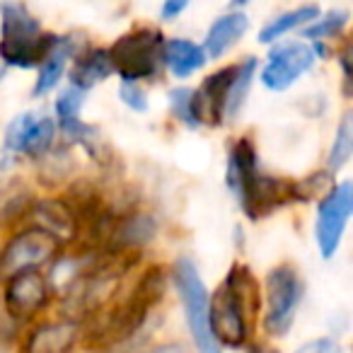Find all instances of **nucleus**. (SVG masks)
<instances>
[{"label": "nucleus", "mask_w": 353, "mask_h": 353, "mask_svg": "<svg viewBox=\"0 0 353 353\" xmlns=\"http://www.w3.org/2000/svg\"><path fill=\"white\" fill-rule=\"evenodd\" d=\"M59 252L61 242L54 235L34 225L25 228L17 235H12L0 252V279H8L17 271L41 269L44 264H51L59 256Z\"/></svg>", "instance_id": "8"}, {"label": "nucleus", "mask_w": 353, "mask_h": 353, "mask_svg": "<svg viewBox=\"0 0 353 353\" xmlns=\"http://www.w3.org/2000/svg\"><path fill=\"white\" fill-rule=\"evenodd\" d=\"M250 353H279L276 348H266V346H254L250 348Z\"/></svg>", "instance_id": "33"}, {"label": "nucleus", "mask_w": 353, "mask_h": 353, "mask_svg": "<svg viewBox=\"0 0 353 353\" xmlns=\"http://www.w3.org/2000/svg\"><path fill=\"white\" fill-rule=\"evenodd\" d=\"M353 152V114L346 112L341 117L334 133V143L332 150H329V160H327V170L329 172H339L348 160H351Z\"/></svg>", "instance_id": "23"}, {"label": "nucleus", "mask_w": 353, "mask_h": 353, "mask_svg": "<svg viewBox=\"0 0 353 353\" xmlns=\"http://www.w3.org/2000/svg\"><path fill=\"white\" fill-rule=\"evenodd\" d=\"M237 65H228L216 73H211L201 83L199 90H192V109L196 123H208V126H218L225 119V99L230 83L235 78Z\"/></svg>", "instance_id": "12"}, {"label": "nucleus", "mask_w": 353, "mask_h": 353, "mask_svg": "<svg viewBox=\"0 0 353 353\" xmlns=\"http://www.w3.org/2000/svg\"><path fill=\"white\" fill-rule=\"evenodd\" d=\"M51 283L39 269L17 271L6 279L3 303L12 319H30L49 303Z\"/></svg>", "instance_id": "11"}, {"label": "nucleus", "mask_w": 353, "mask_h": 353, "mask_svg": "<svg viewBox=\"0 0 353 353\" xmlns=\"http://www.w3.org/2000/svg\"><path fill=\"white\" fill-rule=\"evenodd\" d=\"M348 25V12L346 10H329L312 20L310 25L303 27V37L310 41H324L339 37Z\"/></svg>", "instance_id": "24"}, {"label": "nucleus", "mask_w": 353, "mask_h": 353, "mask_svg": "<svg viewBox=\"0 0 353 353\" xmlns=\"http://www.w3.org/2000/svg\"><path fill=\"white\" fill-rule=\"evenodd\" d=\"M170 109L174 114L176 121H182L184 126L196 128V119H194L192 109V88H174L170 92Z\"/></svg>", "instance_id": "26"}, {"label": "nucleus", "mask_w": 353, "mask_h": 353, "mask_svg": "<svg viewBox=\"0 0 353 353\" xmlns=\"http://www.w3.org/2000/svg\"><path fill=\"white\" fill-rule=\"evenodd\" d=\"M252 0H230V8L232 10H240V8H245V6H250Z\"/></svg>", "instance_id": "32"}, {"label": "nucleus", "mask_w": 353, "mask_h": 353, "mask_svg": "<svg viewBox=\"0 0 353 353\" xmlns=\"http://www.w3.org/2000/svg\"><path fill=\"white\" fill-rule=\"evenodd\" d=\"M56 34L41 30L39 20L25 3L3 0L0 3V61L10 68H39L41 61L54 49Z\"/></svg>", "instance_id": "3"}, {"label": "nucleus", "mask_w": 353, "mask_h": 353, "mask_svg": "<svg viewBox=\"0 0 353 353\" xmlns=\"http://www.w3.org/2000/svg\"><path fill=\"white\" fill-rule=\"evenodd\" d=\"M176 293L182 298L184 314H187L189 332H192L194 346L199 353H223L221 343L216 341L208 324V290L203 285V279L199 274V266L192 256H179L172 269Z\"/></svg>", "instance_id": "5"}, {"label": "nucleus", "mask_w": 353, "mask_h": 353, "mask_svg": "<svg viewBox=\"0 0 353 353\" xmlns=\"http://www.w3.org/2000/svg\"><path fill=\"white\" fill-rule=\"evenodd\" d=\"M256 68H259V61L256 59H245L235 70V78L230 83V90H228V99H225V119H235L240 114V109L245 107V99L250 94V88L256 78Z\"/></svg>", "instance_id": "22"}, {"label": "nucleus", "mask_w": 353, "mask_h": 353, "mask_svg": "<svg viewBox=\"0 0 353 353\" xmlns=\"http://www.w3.org/2000/svg\"><path fill=\"white\" fill-rule=\"evenodd\" d=\"M225 182L250 221L271 216L281 206L298 199V182L264 174L259 170L256 148L247 136L237 138L230 145Z\"/></svg>", "instance_id": "1"}, {"label": "nucleus", "mask_w": 353, "mask_h": 353, "mask_svg": "<svg viewBox=\"0 0 353 353\" xmlns=\"http://www.w3.org/2000/svg\"><path fill=\"white\" fill-rule=\"evenodd\" d=\"M119 99H121L128 109H133V112H141V114L148 112V94L143 92L136 83H123L121 88H119Z\"/></svg>", "instance_id": "27"}, {"label": "nucleus", "mask_w": 353, "mask_h": 353, "mask_svg": "<svg viewBox=\"0 0 353 353\" xmlns=\"http://www.w3.org/2000/svg\"><path fill=\"white\" fill-rule=\"evenodd\" d=\"M250 30V17L240 10H232L221 15L216 22L211 25L206 34V41H203V51H206V59H223L242 37Z\"/></svg>", "instance_id": "14"}, {"label": "nucleus", "mask_w": 353, "mask_h": 353, "mask_svg": "<svg viewBox=\"0 0 353 353\" xmlns=\"http://www.w3.org/2000/svg\"><path fill=\"white\" fill-rule=\"evenodd\" d=\"M319 15H322V10H319V6H314V3L298 6L295 10H288V12H283V15L274 17L271 22H266L259 32V41L261 44H276V41H281V37H285L293 30H303L305 25L317 20Z\"/></svg>", "instance_id": "20"}, {"label": "nucleus", "mask_w": 353, "mask_h": 353, "mask_svg": "<svg viewBox=\"0 0 353 353\" xmlns=\"http://www.w3.org/2000/svg\"><path fill=\"white\" fill-rule=\"evenodd\" d=\"M189 3H192V0H162L160 20H162V22L176 20V17L182 15V12L189 8Z\"/></svg>", "instance_id": "28"}, {"label": "nucleus", "mask_w": 353, "mask_h": 353, "mask_svg": "<svg viewBox=\"0 0 353 353\" xmlns=\"http://www.w3.org/2000/svg\"><path fill=\"white\" fill-rule=\"evenodd\" d=\"M27 218L32 221L34 228H41L49 235L63 245L70 242L78 235V216H75L73 206L59 199H41V201H32L27 208Z\"/></svg>", "instance_id": "13"}, {"label": "nucleus", "mask_w": 353, "mask_h": 353, "mask_svg": "<svg viewBox=\"0 0 353 353\" xmlns=\"http://www.w3.org/2000/svg\"><path fill=\"white\" fill-rule=\"evenodd\" d=\"M162 290H165V271L160 266H152L141 276L136 288L128 293V298L112 312L109 317V332L117 339L131 336L145 324L150 310L162 300Z\"/></svg>", "instance_id": "7"}, {"label": "nucleus", "mask_w": 353, "mask_h": 353, "mask_svg": "<svg viewBox=\"0 0 353 353\" xmlns=\"http://www.w3.org/2000/svg\"><path fill=\"white\" fill-rule=\"evenodd\" d=\"M314 61L317 59L305 41H276L261 68L259 80L271 92H285L312 68Z\"/></svg>", "instance_id": "10"}, {"label": "nucleus", "mask_w": 353, "mask_h": 353, "mask_svg": "<svg viewBox=\"0 0 353 353\" xmlns=\"http://www.w3.org/2000/svg\"><path fill=\"white\" fill-rule=\"evenodd\" d=\"M162 44L165 37L155 27H136L126 32L114 41L112 49H107L114 73L123 83L155 78L162 65Z\"/></svg>", "instance_id": "4"}, {"label": "nucleus", "mask_w": 353, "mask_h": 353, "mask_svg": "<svg viewBox=\"0 0 353 353\" xmlns=\"http://www.w3.org/2000/svg\"><path fill=\"white\" fill-rule=\"evenodd\" d=\"M112 73H114V68H112V61H109V51L90 49L80 56L75 68L70 70V85L83 90V92H88L90 88H94L97 83L107 80Z\"/></svg>", "instance_id": "19"}, {"label": "nucleus", "mask_w": 353, "mask_h": 353, "mask_svg": "<svg viewBox=\"0 0 353 353\" xmlns=\"http://www.w3.org/2000/svg\"><path fill=\"white\" fill-rule=\"evenodd\" d=\"M75 49H78V41L75 37H59L54 44V49L46 54V59L39 65V75H37V83L32 88V97H46L56 85L63 78V70L68 65V61L73 59Z\"/></svg>", "instance_id": "15"}, {"label": "nucleus", "mask_w": 353, "mask_h": 353, "mask_svg": "<svg viewBox=\"0 0 353 353\" xmlns=\"http://www.w3.org/2000/svg\"><path fill=\"white\" fill-rule=\"evenodd\" d=\"M78 336L75 322H46L27 336L25 353H68Z\"/></svg>", "instance_id": "18"}, {"label": "nucleus", "mask_w": 353, "mask_h": 353, "mask_svg": "<svg viewBox=\"0 0 353 353\" xmlns=\"http://www.w3.org/2000/svg\"><path fill=\"white\" fill-rule=\"evenodd\" d=\"M353 213V184L341 182L339 187L329 189L317 206L314 218V240H317L322 259H332L339 252L343 232Z\"/></svg>", "instance_id": "9"}, {"label": "nucleus", "mask_w": 353, "mask_h": 353, "mask_svg": "<svg viewBox=\"0 0 353 353\" xmlns=\"http://www.w3.org/2000/svg\"><path fill=\"white\" fill-rule=\"evenodd\" d=\"M148 353H192L184 343H162V346L152 348V351Z\"/></svg>", "instance_id": "31"}, {"label": "nucleus", "mask_w": 353, "mask_h": 353, "mask_svg": "<svg viewBox=\"0 0 353 353\" xmlns=\"http://www.w3.org/2000/svg\"><path fill=\"white\" fill-rule=\"evenodd\" d=\"M206 63L203 46L194 44L189 39H167L162 44V65L172 73V78L184 80L194 75Z\"/></svg>", "instance_id": "17"}, {"label": "nucleus", "mask_w": 353, "mask_h": 353, "mask_svg": "<svg viewBox=\"0 0 353 353\" xmlns=\"http://www.w3.org/2000/svg\"><path fill=\"white\" fill-rule=\"evenodd\" d=\"M303 298V283L293 266L281 264L266 274L264 329L269 336H285L295 322Z\"/></svg>", "instance_id": "6"}, {"label": "nucleus", "mask_w": 353, "mask_h": 353, "mask_svg": "<svg viewBox=\"0 0 353 353\" xmlns=\"http://www.w3.org/2000/svg\"><path fill=\"white\" fill-rule=\"evenodd\" d=\"M339 61H341V68H343V85H346V92H348V85H351V44H346L341 49V56H339Z\"/></svg>", "instance_id": "30"}, {"label": "nucleus", "mask_w": 353, "mask_h": 353, "mask_svg": "<svg viewBox=\"0 0 353 353\" xmlns=\"http://www.w3.org/2000/svg\"><path fill=\"white\" fill-rule=\"evenodd\" d=\"M259 281L245 264H232L223 283L208 298V324L221 346L242 348L250 341L259 312Z\"/></svg>", "instance_id": "2"}, {"label": "nucleus", "mask_w": 353, "mask_h": 353, "mask_svg": "<svg viewBox=\"0 0 353 353\" xmlns=\"http://www.w3.org/2000/svg\"><path fill=\"white\" fill-rule=\"evenodd\" d=\"M152 235H155V221L148 213H133V216H123L119 221L112 218V225L107 230L112 250L117 252L143 247L148 240H152Z\"/></svg>", "instance_id": "16"}, {"label": "nucleus", "mask_w": 353, "mask_h": 353, "mask_svg": "<svg viewBox=\"0 0 353 353\" xmlns=\"http://www.w3.org/2000/svg\"><path fill=\"white\" fill-rule=\"evenodd\" d=\"M298 353H341V346L334 339H314V341L300 346Z\"/></svg>", "instance_id": "29"}, {"label": "nucleus", "mask_w": 353, "mask_h": 353, "mask_svg": "<svg viewBox=\"0 0 353 353\" xmlns=\"http://www.w3.org/2000/svg\"><path fill=\"white\" fill-rule=\"evenodd\" d=\"M54 138H56V121L51 117H44V114H37L34 121L27 126L15 155H27L32 160H41V157L49 155L51 145H54Z\"/></svg>", "instance_id": "21"}, {"label": "nucleus", "mask_w": 353, "mask_h": 353, "mask_svg": "<svg viewBox=\"0 0 353 353\" xmlns=\"http://www.w3.org/2000/svg\"><path fill=\"white\" fill-rule=\"evenodd\" d=\"M83 102H85V92L78 88H73V85L59 94L54 109H56V121H59L61 131H65V128H70L73 123L80 121V109H83Z\"/></svg>", "instance_id": "25"}, {"label": "nucleus", "mask_w": 353, "mask_h": 353, "mask_svg": "<svg viewBox=\"0 0 353 353\" xmlns=\"http://www.w3.org/2000/svg\"><path fill=\"white\" fill-rule=\"evenodd\" d=\"M6 78V65H0V80Z\"/></svg>", "instance_id": "34"}]
</instances>
